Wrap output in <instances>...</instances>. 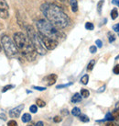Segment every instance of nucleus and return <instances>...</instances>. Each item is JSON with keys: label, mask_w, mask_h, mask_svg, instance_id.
I'll list each match as a JSON object with an SVG mask.
<instances>
[{"label": "nucleus", "mask_w": 119, "mask_h": 126, "mask_svg": "<svg viewBox=\"0 0 119 126\" xmlns=\"http://www.w3.org/2000/svg\"><path fill=\"white\" fill-rule=\"evenodd\" d=\"M40 10L46 19L57 29H64L69 25L70 19L66 13L52 3H44L40 6Z\"/></svg>", "instance_id": "nucleus-1"}, {"label": "nucleus", "mask_w": 119, "mask_h": 126, "mask_svg": "<svg viewBox=\"0 0 119 126\" xmlns=\"http://www.w3.org/2000/svg\"><path fill=\"white\" fill-rule=\"evenodd\" d=\"M13 40L18 52L28 61L32 62L36 59L38 53L28 36L22 32H16L13 36Z\"/></svg>", "instance_id": "nucleus-2"}, {"label": "nucleus", "mask_w": 119, "mask_h": 126, "mask_svg": "<svg viewBox=\"0 0 119 126\" xmlns=\"http://www.w3.org/2000/svg\"><path fill=\"white\" fill-rule=\"evenodd\" d=\"M36 25H37L39 32L43 35L49 37L53 40H56L57 42L63 41L65 39L64 33L58 30L56 27H54L47 19H39L36 22Z\"/></svg>", "instance_id": "nucleus-3"}, {"label": "nucleus", "mask_w": 119, "mask_h": 126, "mask_svg": "<svg viewBox=\"0 0 119 126\" xmlns=\"http://www.w3.org/2000/svg\"><path fill=\"white\" fill-rule=\"evenodd\" d=\"M26 32H27V36L28 37V39L30 40V42L31 43L33 44L34 46V48L36 49L37 51V53H39V54H41V55H44L47 53V50L46 48L43 46L42 44V42L40 38H39V33L38 32H36V31L34 30V28L32 27L31 25H27L26 27Z\"/></svg>", "instance_id": "nucleus-4"}, {"label": "nucleus", "mask_w": 119, "mask_h": 126, "mask_svg": "<svg viewBox=\"0 0 119 126\" xmlns=\"http://www.w3.org/2000/svg\"><path fill=\"white\" fill-rule=\"evenodd\" d=\"M1 44L3 47L5 53L9 58H14L18 55V50L17 46L15 44V42L8 37L7 35H3L1 38Z\"/></svg>", "instance_id": "nucleus-5"}, {"label": "nucleus", "mask_w": 119, "mask_h": 126, "mask_svg": "<svg viewBox=\"0 0 119 126\" xmlns=\"http://www.w3.org/2000/svg\"><path fill=\"white\" fill-rule=\"evenodd\" d=\"M38 33H39V38L41 40L42 44L46 48V50L51 51V50H54L58 46V42H57L56 40H53V39L49 38V37H47V36L43 35V34L39 33V32H38Z\"/></svg>", "instance_id": "nucleus-6"}, {"label": "nucleus", "mask_w": 119, "mask_h": 126, "mask_svg": "<svg viewBox=\"0 0 119 126\" xmlns=\"http://www.w3.org/2000/svg\"><path fill=\"white\" fill-rule=\"evenodd\" d=\"M9 17V7L6 0H0V18L7 19Z\"/></svg>", "instance_id": "nucleus-7"}, {"label": "nucleus", "mask_w": 119, "mask_h": 126, "mask_svg": "<svg viewBox=\"0 0 119 126\" xmlns=\"http://www.w3.org/2000/svg\"><path fill=\"white\" fill-rule=\"evenodd\" d=\"M25 106L23 104L18 106V107H15L14 109H12L9 110V116L11 118H18L20 116V113L22 112V110H24Z\"/></svg>", "instance_id": "nucleus-8"}, {"label": "nucleus", "mask_w": 119, "mask_h": 126, "mask_svg": "<svg viewBox=\"0 0 119 126\" xmlns=\"http://www.w3.org/2000/svg\"><path fill=\"white\" fill-rule=\"evenodd\" d=\"M57 78H58L57 75H55V74H50V75H49L48 77H46L45 78H44V81L47 83L48 86H52V85L56 82Z\"/></svg>", "instance_id": "nucleus-9"}, {"label": "nucleus", "mask_w": 119, "mask_h": 126, "mask_svg": "<svg viewBox=\"0 0 119 126\" xmlns=\"http://www.w3.org/2000/svg\"><path fill=\"white\" fill-rule=\"evenodd\" d=\"M82 99H83V97H82V95L80 93H75V94L71 97V101L72 102V103H79V102L82 101Z\"/></svg>", "instance_id": "nucleus-10"}, {"label": "nucleus", "mask_w": 119, "mask_h": 126, "mask_svg": "<svg viewBox=\"0 0 119 126\" xmlns=\"http://www.w3.org/2000/svg\"><path fill=\"white\" fill-rule=\"evenodd\" d=\"M69 3L71 7V11L76 13L78 11V1L77 0H69Z\"/></svg>", "instance_id": "nucleus-11"}, {"label": "nucleus", "mask_w": 119, "mask_h": 126, "mask_svg": "<svg viewBox=\"0 0 119 126\" xmlns=\"http://www.w3.org/2000/svg\"><path fill=\"white\" fill-rule=\"evenodd\" d=\"M21 121L24 123H28L31 121V115L29 113H24L21 117Z\"/></svg>", "instance_id": "nucleus-12"}, {"label": "nucleus", "mask_w": 119, "mask_h": 126, "mask_svg": "<svg viewBox=\"0 0 119 126\" xmlns=\"http://www.w3.org/2000/svg\"><path fill=\"white\" fill-rule=\"evenodd\" d=\"M71 114H72L74 117H79V116L81 115L80 108H78V107H74V108L71 110Z\"/></svg>", "instance_id": "nucleus-13"}, {"label": "nucleus", "mask_w": 119, "mask_h": 126, "mask_svg": "<svg viewBox=\"0 0 119 126\" xmlns=\"http://www.w3.org/2000/svg\"><path fill=\"white\" fill-rule=\"evenodd\" d=\"M36 105L38 106V107H39V108H44L46 106V102L44 101V100H42V99H40V98H37V100H36Z\"/></svg>", "instance_id": "nucleus-14"}, {"label": "nucleus", "mask_w": 119, "mask_h": 126, "mask_svg": "<svg viewBox=\"0 0 119 126\" xmlns=\"http://www.w3.org/2000/svg\"><path fill=\"white\" fill-rule=\"evenodd\" d=\"M80 94L82 95V97L84 98H87L89 96H90V92L87 90V89H84V88H83L82 90H81Z\"/></svg>", "instance_id": "nucleus-15"}, {"label": "nucleus", "mask_w": 119, "mask_h": 126, "mask_svg": "<svg viewBox=\"0 0 119 126\" xmlns=\"http://www.w3.org/2000/svg\"><path fill=\"white\" fill-rule=\"evenodd\" d=\"M111 18H112V19H114V20L118 18V10H117L116 8H114V9L111 11Z\"/></svg>", "instance_id": "nucleus-16"}, {"label": "nucleus", "mask_w": 119, "mask_h": 126, "mask_svg": "<svg viewBox=\"0 0 119 126\" xmlns=\"http://www.w3.org/2000/svg\"><path fill=\"white\" fill-rule=\"evenodd\" d=\"M79 119H80V121L83 122V123H89V121H90V119L88 118V116L85 115V114H81V115L79 116Z\"/></svg>", "instance_id": "nucleus-17"}, {"label": "nucleus", "mask_w": 119, "mask_h": 126, "mask_svg": "<svg viewBox=\"0 0 119 126\" xmlns=\"http://www.w3.org/2000/svg\"><path fill=\"white\" fill-rule=\"evenodd\" d=\"M88 81H89V76L88 75H84L83 77L81 78V83L83 85H87Z\"/></svg>", "instance_id": "nucleus-18"}, {"label": "nucleus", "mask_w": 119, "mask_h": 126, "mask_svg": "<svg viewBox=\"0 0 119 126\" xmlns=\"http://www.w3.org/2000/svg\"><path fill=\"white\" fill-rule=\"evenodd\" d=\"M95 60H91V61H90V63H88V65H87V71L93 70V69H94V66H95Z\"/></svg>", "instance_id": "nucleus-19"}, {"label": "nucleus", "mask_w": 119, "mask_h": 126, "mask_svg": "<svg viewBox=\"0 0 119 126\" xmlns=\"http://www.w3.org/2000/svg\"><path fill=\"white\" fill-rule=\"evenodd\" d=\"M104 3H105V0H101V1H99L98 4H97V11H98L99 14L102 13V7H103Z\"/></svg>", "instance_id": "nucleus-20"}, {"label": "nucleus", "mask_w": 119, "mask_h": 126, "mask_svg": "<svg viewBox=\"0 0 119 126\" xmlns=\"http://www.w3.org/2000/svg\"><path fill=\"white\" fill-rule=\"evenodd\" d=\"M94 28H95V26L92 22H86L85 23V29L88 30V31H93Z\"/></svg>", "instance_id": "nucleus-21"}, {"label": "nucleus", "mask_w": 119, "mask_h": 126, "mask_svg": "<svg viewBox=\"0 0 119 126\" xmlns=\"http://www.w3.org/2000/svg\"><path fill=\"white\" fill-rule=\"evenodd\" d=\"M15 86H13V85H7V86H5L3 88H2V92L3 93H5V92H7V90H9V89H11V88H13Z\"/></svg>", "instance_id": "nucleus-22"}, {"label": "nucleus", "mask_w": 119, "mask_h": 126, "mask_svg": "<svg viewBox=\"0 0 119 126\" xmlns=\"http://www.w3.org/2000/svg\"><path fill=\"white\" fill-rule=\"evenodd\" d=\"M105 120L106 121H114L115 118H114V116H113L112 112H108L106 115H105Z\"/></svg>", "instance_id": "nucleus-23"}, {"label": "nucleus", "mask_w": 119, "mask_h": 126, "mask_svg": "<svg viewBox=\"0 0 119 126\" xmlns=\"http://www.w3.org/2000/svg\"><path fill=\"white\" fill-rule=\"evenodd\" d=\"M29 110L31 113H37L38 111V106L37 105H31L29 107Z\"/></svg>", "instance_id": "nucleus-24"}, {"label": "nucleus", "mask_w": 119, "mask_h": 126, "mask_svg": "<svg viewBox=\"0 0 119 126\" xmlns=\"http://www.w3.org/2000/svg\"><path fill=\"white\" fill-rule=\"evenodd\" d=\"M72 85V83L71 82H70V83H68V84H63V85H58L56 87V88H58V89H60V88H68V87H70V86H71Z\"/></svg>", "instance_id": "nucleus-25"}, {"label": "nucleus", "mask_w": 119, "mask_h": 126, "mask_svg": "<svg viewBox=\"0 0 119 126\" xmlns=\"http://www.w3.org/2000/svg\"><path fill=\"white\" fill-rule=\"evenodd\" d=\"M62 121V118L60 117V116H55L54 118H53V122L55 123H60Z\"/></svg>", "instance_id": "nucleus-26"}, {"label": "nucleus", "mask_w": 119, "mask_h": 126, "mask_svg": "<svg viewBox=\"0 0 119 126\" xmlns=\"http://www.w3.org/2000/svg\"><path fill=\"white\" fill-rule=\"evenodd\" d=\"M7 126H18V123H17L15 120H10V121L7 123Z\"/></svg>", "instance_id": "nucleus-27"}, {"label": "nucleus", "mask_w": 119, "mask_h": 126, "mask_svg": "<svg viewBox=\"0 0 119 126\" xmlns=\"http://www.w3.org/2000/svg\"><path fill=\"white\" fill-rule=\"evenodd\" d=\"M32 88H34V89H36V90H39V91H44L46 90L47 88H44V87H37V86H33L32 87Z\"/></svg>", "instance_id": "nucleus-28"}, {"label": "nucleus", "mask_w": 119, "mask_h": 126, "mask_svg": "<svg viewBox=\"0 0 119 126\" xmlns=\"http://www.w3.org/2000/svg\"><path fill=\"white\" fill-rule=\"evenodd\" d=\"M108 40H109V42H113L115 40H116V37H115V35L114 34H112V33H108Z\"/></svg>", "instance_id": "nucleus-29"}, {"label": "nucleus", "mask_w": 119, "mask_h": 126, "mask_svg": "<svg viewBox=\"0 0 119 126\" xmlns=\"http://www.w3.org/2000/svg\"><path fill=\"white\" fill-rule=\"evenodd\" d=\"M95 44H96V47H98V48H102L103 47V42H102L101 40H96L95 41Z\"/></svg>", "instance_id": "nucleus-30"}, {"label": "nucleus", "mask_w": 119, "mask_h": 126, "mask_svg": "<svg viewBox=\"0 0 119 126\" xmlns=\"http://www.w3.org/2000/svg\"><path fill=\"white\" fill-rule=\"evenodd\" d=\"M96 52H97V47L96 46L93 45L90 47V53H95Z\"/></svg>", "instance_id": "nucleus-31"}, {"label": "nucleus", "mask_w": 119, "mask_h": 126, "mask_svg": "<svg viewBox=\"0 0 119 126\" xmlns=\"http://www.w3.org/2000/svg\"><path fill=\"white\" fill-rule=\"evenodd\" d=\"M113 72L116 75H119V64H116V66L114 67V69H113Z\"/></svg>", "instance_id": "nucleus-32"}, {"label": "nucleus", "mask_w": 119, "mask_h": 126, "mask_svg": "<svg viewBox=\"0 0 119 126\" xmlns=\"http://www.w3.org/2000/svg\"><path fill=\"white\" fill-rule=\"evenodd\" d=\"M113 30H114L116 32H119V23H117V24H116V25H114Z\"/></svg>", "instance_id": "nucleus-33"}, {"label": "nucleus", "mask_w": 119, "mask_h": 126, "mask_svg": "<svg viewBox=\"0 0 119 126\" xmlns=\"http://www.w3.org/2000/svg\"><path fill=\"white\" fill-rule=\"evenodd\" d=\"M0 119L1 120H3V121H7V115H6V114H5V113H0Z\"/></svg>", "instance_id": "nucleus-34"}, {"label": "nucleus", "mask_w": 119, "mask_h": 126, "mask_svg": "<svg viewBox=\"0 0 119 126\" xmlns=\"http://www.w3.org/2000/svg\"><path fill=\"white\" fill-rule=\"evenodd\" d=\"M105 126H119V125L115 123H113V122H109V123H107L105 124Z\"/></svg>", "instance_id": "nucleus-35"}, {"label": "nucleus", "mask_w": 119, "mask_h": 126, "mask_svg": "<svg viewBox=\"0 0 119 126\" xmlns=\"http://www.w3.org/2000/svg\"><path fill=\"white\" fill-rule=\"evenodd\" d=\"M61 115H63V116H67V115H69V111L67 110H61Z\"/></svg>", "instance_id": "nucleus-36"}, {"label": "nucleus", "mask_w": 119, "mask_h": 126, "mask_svg": "<svg viewBox=\"0 0 119 126\" xmlns=\"http://www.w3.org/2000/svg\"><path fill=\"white\" fill-rule=\"evenodd\" d=\"M105 90V85H104L102 88H100V89L97 90V92H98V93H101V92H104Z\"/></svg>", "instance_id": "nucleus-37"}, {"label": "nucleus", "mask_w": 119, "mask_h": 126, "mask_svg": "<svg viewBox=\"0 0 119 126\" xmlns=\"http://www.w3.org/2000/svg\"><path fill=\"white\" fill-rule=\"evenodd\" d=\"M35 126H44V123H43V122L39 121V122H38V123H36Z\"/></svg>", "instance_id": "nucleus-38"}, {"label": "nucleus", "mask_w": 119, "mask_h": 126, "mask_svg": "<svg viewBox=\"0 0 119 126\" xmlns=\"http://www.w3.org/2000/svg\"><path fill=\"white\" fill-rule=\"evenodd\" d=\"M112 3L114 4V5L117 6V7H119V0H113Z\"/></svg>", "instance_id": "nucleus-39"}, {"label": "nucleus", "mask_w": 119, "mask_h": 126, "mask_svg": "<svg viewBox=\"0 0 119 126\" xmlns=\"http://www.w3.org/2000/svg\"><path fill=\"white\" fill-rule=\"evenodd\" d=\"M118 59H119V54L116 57V60H118Z\"/></svg>", "instance_id": "nucleus-40"}, {"label": "nucleus", "mask_w": 119, "mask_h": 126, "mask_svg": "<svg viewBox=\"0 0 119 126\" xmlns=\"http://www.w3.org/2000/svg\"><path fill=\"white\" fill-rule=\"evenodd\" d=\"M1 51H2V45L0 44V52H1Z\"/></svg>", "instance_id": "nucleus-41"}, {"label": "nucleus", "mask_w": 119, "mask_h": 126, "mask_svg": "<svg viewBox=\"0 0 119 126\" xmlns=\"http://www.w3.org/2000/svg\"><path fill=\"white\" fill-rule=\"evenodd\" d=\"M27 126H33L32 124H28V125H27Z\"/></svg>", "instance_id": "nucleus-42"}, {"label": "nucleus", "mask_w": 119, "mask_h": 126, "mask_svg": "<svg viewBox=\"0 0 119 126\" xmlns=\"http://www.w3.org/2000/svg\"><path fill=\"white\" fill-rule=\"evenodd\" d=\"M60 1H65V0H60Z\"/></svg>", "instance_id": "nucleus-43"}]
</instances>
